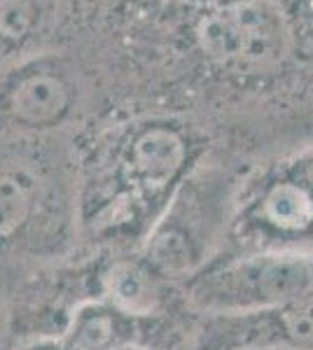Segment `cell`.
Returning a JSON list of instances; mask_svg holds the SVG:
<instances>
[{
  "mask_svg": "<svg viewBox=\"0 0 313 350\" xmlns=\"http://www.w3.org/2000/svg\"><path fill=\"white\" fill-rule=\"evenodd\" d=\"M94 49L253 94L313 80V0H112Z\"/></svg>",
  "mask_w": 313,
  "mask_h": 350,
  "instance_id": "1",
  "label": "cell"
},
{
  "mask_svg": "<svg viewBox=\"0 0 313 350\" xmlns=\"http://www.w3.org/2000/svg\"><path fill=\"white\" fill-rule=\"evenodd\" d=\"M94 163V213L101 231L155 222L164 215L199 159L192 129L173 117H134L115 124Z\"/></svg>",
  "mask_w": 313,
  "mask_h": 350,
  "instance_id": "2",
  "label": "cell"
},
{
  "mask_svg": "<svg viewBox=\"0 0 313 350\" xmlns=\"http://www.w3.org/2000/svg\"><path fill=\"white\" fill-rule=\"evenodd\" d=\"M313 292V250H262L197 269L187 283L192 306L206 315L274 308Z\"/></svg>",
  "mask_w": 313,
  "mask_h": 350,
  "instance_id": "3",
  "label": "cell"
},
{
  "mask_svg": "<svg viewBox=\"0 0 313 350\" xmlns=\"http://www.w3.org/2000/svg\"><path fill=\"white\" fill-rule=\"evenodd\" d=\"M243 217L269 236L266 250H311L306 241L313 236V150L262 175L243 206Z\"/></svg>",
  "mask_w": 313,
  "mask_h": 350,
  "instance_id": "4",
  "label": "cell"
},
{
  "mask_svg": "<svg viewBox=\"0 0 313 350\" xmlns=\"http://www.w3.org/2000/svg\"><path fill=\"white\" fill-rule=\"evenodd\" d=\"M197 350H313V292L253 313L206 315Z\"/></svg>",
  "mask_w": 313,
  "mask_h": 350,
  "instance_id": "5",
  "label": "cell"
},
{
  "mask_svg": "<svg viewBox=\"0 0 313 350\" xmlns=\"http://www.w3.org/2000/svg\"><path fill=\"white\" fill-rule=\"evenodd\" d=\"M87 49V47H84ZM82 49V52H84ZM79 52V54H82ZM84 61L56 54L24 68L8 94V115L21 129L52 131L64 126L84 100Z\"/></svg>",
  "mask_w": 313,
  "mask_h": 350,
  "instance_id": "6",
  "label": "cell"
},
{
  "mask_svg": "<svg viewBox=\"0 0 313 350\" xmlns=\"http://www.w3.org/2000/svg\"><path fill=\"white\" fill-rule=\"evenodd\" d=\"M49 189L28 166H0V250L16 247L31 236L47 211Z\"/></svg>",
  "mask_w": 313,
  "mask_h": 350,
  "instance_id": "7",
  "label": "cell"
},
{
  "mask_svg": "<svg viewBox=\"0 0 313 350\" xmlns=\"http://www.w3.org/2000/svg\"><path fill=\"white\" fill-rule=\"evenodd\" d=\"M159 278L145 259H117L103 273V301L124 318H147L162 304Z\"/></svg>",
  "mask_w": 313,
  "mask_h": 350,
  "instance_id": "8",
  "label": "cell"
},
{
  "mask_svg": "<svg viewBox=\"0 0 313 350\" xmlns=\"http://www.w3.org/2000/svg\"><path fill=\"white\" fill-rule=\"evenodd\" d=\"M124 318L105 301L82 304L71 315L64 338L77 350H112L115 346L129 343L124 336Z\"/></svg>",
  "mask_w": 313,
  "mask_h": 350,
  "instance_id": "9",
  "label": "cell"
},
{
  "mask_svg": "<svg viewBox=\"0 0 313 350\" xmlns=\"http://www.w3.org/2000/svg\"><path fill=\"white\" fill-rule=\"evenodd\" d=\"M19 350H77L73 343H68L64 334L61 336H38V338H31V341H26L24 346Z\"/></svg>",
  "mask_w": 313,
  "mask_h": 350,
  "instance_id": "10",
  "label": "cell"
},
{
  "mask_svg": "<svg viewBox=\"0 0 313 350\" xmlns=\"http://www.w3.org/2000/svg\"><path fill=\"white\" fill-rule=\"evenodd\" d=\"M112 350H147L143 346H134V343H122V346H115Z\"/></svg>",
  "mask_w": 313,
  "mask_h": 350,
  "instance_id": "11",
  "label": "cell"
}]
</instances>
